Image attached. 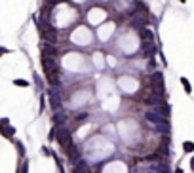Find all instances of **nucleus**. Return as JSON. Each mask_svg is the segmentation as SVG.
I'll list each match as a JSON object with an SVG mask.
<instances>
[{"mask_svg": "<svg viewBox=\"0 0 194 173\" xmlns=\"http://www.w3.org/2000/svg\"><path fill=\"white\" fill-rule=\"evenodd\" d=\"M15 84H17V86H29L27 80H15Z\"/></svg>", "mask_w": 194, "mask_h": 173, "instance_id": "9b49d317", "label": "nucleus"}, {"mask_svg": "<svg viewBox=\"0 0 194 173\" xmlns=\"http://www.w3.org/2000/svg\"><path fill=\"white\" fill-rule=\"evenodd\" d=\"M0 53H8V50H4V48H0Z\"/></svg>", "mask_w": 194, "mask_h": 173, "instance_id": "ddd939ff", "label": "nucleus"}, {"mask_svg": "<svg viewBox=\"0 0 194 173\" xmlns=\"http://www.w3.org/2000/svg\"><path fill=\"white\" fill-rule=\"evenodd\" d=\"M65 152L69 154V160H71L72 164H76L78 160H80V150H78V146H76V145H71Z\"/></svg>", "mask_w": 194, "mask_h": 173, "instance_id": "7ed1b4c3", "label": "nucleus"}, {"mask_svg": "<svg viewBox=\"0 0 194 173\" xmlns=\"http://www.w3.org/2000/svg\"><path fill=\"white\" fill-rule=\"evenodd\" d=\"M183 146H185V150H186V152H192V150H194V145H192V143H190V141H186V143H185V145H183Z\"/></svg>", "mask_w": 194, "mask_h": 173, "instance_id": "1a4fd4ad", "label": "nucleus"}, {"mask_svg": "<svg viewBox=\"0 0 194 173\" xmlns=\"http://www.w3.org/2000/svg\"><path fill=\"white\" fill-rule=\"evenodd\" d=\"M181 82H183V86H185V91H186V93H190V91H192V88H190V84H189V80H186V78H181Z\"/></svg>", "mask_w": 194, "mask_h": 173, "instance_id": "6e6552de", "label": "nucleus"}, {"mask_svg": "<svg viewBox=\"0 0 194 173\" xmlns=\"http://www.w3.org/2000/svg\"><path fill=\"white\" fill-rule=\"evenodd\" d=\"M0 133L4 137H8V139H12V135L15 133V128H12L10 124H6V126H0Z\"/></svg>", "mask_w": 194, "mask_h": 173, "instance_id": "423d86ee", "label": "nucleus"}, {"mask_svg": "<svg viewBox=\"0 0 194 173\" xmlns=\"http://www.w3.org/2000/svg\"><path fill=\"white\" fill-rule=\"evenodd\" d=\"M86 118H88V114H78L76 118H74V122H76V124H80V122H84Z\"/></svg>", "mask_w": 194, "mask_h": 173, "instance_id": "9d476101", "label": "nucleus"}, {"mask_svg": "<svg viewBox=\"0 0 194 173\" xmlns=\"http://www.w3.org/2000/svg\"><path fill=\"white\" fill-rule=\"evenodd\" d=\"M21 173H27V162H23V165H21Z\"/></svg>", "mask_w": 194, "mask_h": 173, "instance_id": "f8f14e48", "label": "nucleus"}, {"mask_svg": "<svg viewBox=\"0 0 194 173\" xmlns=\"http://www.w3.org/2000/svg\"><path fill=\"white\" fill-rule=\"evenodd\" d=\"M139 34H141V38H143V48L154 42V34H152V31H150V29H141Z\"/></svg>", "mask_w": 194, "mask_h": 173, "instance_id": "20e7f679", "label": "nucleus"}, {"mask_svg": "<svg viewBox=\"0 0 194 173\" xmlns=\"http://www.w3.org/2000/svg\"><path fill=\"white\" fill-rule=\"evenodd\" d=\"M44 51H46V55H55V53H57V51H55V48H53V46H50V44H46Z\"/></svg>", "mask_w": 194, "mask_h": 173, "instance_id": "0eeeda50", "label": "nucleus"}, {"mask_svg": "<svg viewBox=\"0 0 194 173\" xmlns=\"http://www.w3.org/2000/svg\"><path fill=\"white\" fill-rule=\"evenodd\" d=\"M74 173H91V169L88 168V164L84 160H78L76 164H74Z\"/></svg>", "mask_w": 194, "mask_h": 173, "instance_id": "39448f33", "label": "nucleus"}, {"mask_svg": "<svg viewBox=\"0 0 194 173\" xmlns=\"http://www.w3.org/2000/svg\"><path fill=\"white\" fill-rule=\"evenodd\" d=\"M57 141H59V145H61V148L67 150L69 146L72 145V137H71V133H69V129H65V128L59 129L57 131Z\"/></svg>", "mask_w": 194, "mask_h": 173, "instance_id": "f03ea898", "label": "nucleus"}, {"mask_svg": "<svg viewBox=\"0 0 194 173\" xmlns=\"http://www.w3.org/2000/svg\"><path fill=\"white\" fill-rule=\"evenodd\" d=\"M42 67H44V72H46V80H48V84H51V86H59V67L57 63L53 61V57L51 55H46L42 57Z\"/></svg>", "mask_w": 194, "mask_h": 173, "instance_id": "f257e3e1", "label": "nucleus"}]
</instances>
